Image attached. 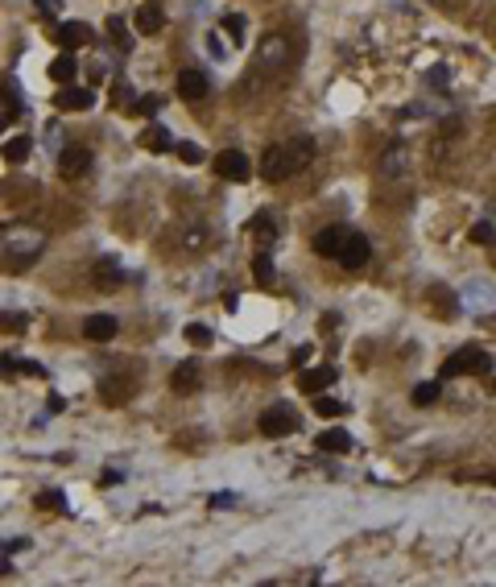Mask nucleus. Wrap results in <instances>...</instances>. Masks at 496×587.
<instances>
[{
  "label": "nucleus",
  "instance_id": "obj_1",
  "mask_svg": "<svg viewBox=\"0 0 496 587\" xmlns=\"http://www.w3.org/2000/svg\"><path fill=\"white\" fill-rule=\"evenodd\" d=\"M310 157H315V137H294V141H286V145H269V149H265L261 174H265L269 182H281V178L306 170Z\"/></svg>",
  "mask_w": 496,
  "mask_h": 587
},
{
  "label": "nucleus",
  "instance_id": "obj_2",
  "mask_svg": "<svg viewBox=\"0 0 496 587\" xmlns=\"http://www.w3.org/2000/svg\"><path fill=\"white\" fill-rule=\"evenodd\" d=\"M488 368H493V356H488V352H480V348H459V352H451V356H447V364H443V377L488 372Z\"/></svg>",
  "mask_w": 496,
  "mask_h": 587
},
{
  "label": "nucleus",
  "instance_id": "obj_3",
  "mask_svg": "<svg viewBox=\"0 0 496 587\" xmlns=\"http://www.w3.org/2000/svg\"><path fill=\"white\" fill-rule=\"evenodd\" d=\"M215 174L228 178V182H248L252 166H248V157L240 149H224V153H215Z\"/></svg>",
  "mask_w": 496,
  "mask_h": 587
},
{
  "label": "nucleus",
  "instance_id": "obj_4",
  "mask_svg": "<svg viewBox=\"0 0 496 587\" xmlns=\"http://www.w3.org/2000/svg\"><path fill=\"white\" fill-rule=\"evenodd\" d=\"M368 257H373V248H368V236H360V232H348V240H344V248H339V265L344 269H364L368 265Z\"/></svg>",
  "mask_w": 496,
  "mask_h": 587
},
{
  "label": "nucleus",
  "instance_id": "obj_5",
  "mask_svg": "<svg viewBox=\"0 0 496 587\" xmlns=\"http://www.w3.org/2000/svg\"><path fill=\"white\" fill-rule=\"evenodd\" d=\"M207 91H211V79H207V70H199V66H186V70L178 74V95H182V99H207Z\"/></svg>",
  "mask_w": 496,
  "mask_h": 587
},
{
  "label": "nucleus",
  "instance_id": "obj_6",
  "mask_svg": "<svg viewBox=\"0 0 496 587\" xmlns=\"http://www.w3.org/2000/svg\"><path fill=\"white\" fill-rule=\"evenodd\" d=\"M54 103H58L62 112H87V108L95 103V95H91V87H75V83H66V87L54 95Z\"/></svg>",
  "mask_w": 496,
  "mask_h": 587
},
{
  "label": "nucleus",
  "instance_id": "obj_7",
  "mask_svg": "<svg viewBox=\"0 0 496 587\" xmlns=\"http://www.w3.org/2000/svg\"><path fill=\"white\" fill-rule=\"evenodd\" d=\"M87 166H91V153H87L83 145H66V149H62V157H58L62 178H83V174H87Z\"/></svg>",
  "mask_w": 496,
  "mask_h": 587
},
{
  "label": "nucleus",
  "instance_id": "obj_8",
  "mask_svg": "<svg viewBox=\"0 0 496 587\" xmlns=\"http://www.w3.org/2000/svg\"><path fill=\"white\" fill-rule=\"evenodd\" d=\"M294 426H298V418H294L290 410H281V406L261 414V435H269V439H281V435H290Z\"/></svg>",
  "mask_w": 496,
  "mask_h": 587
},
{
  "label": "nucleus",
  "instance_id": "obj_9",
  "mask_svg": "<svg viewBox=\"0 0 496 587\" xmlns=\"http://www.w3.org/2000/svg\"><path fill=\"white\" fill-rule=\"evenodd\" d=\"M290 62V41L281 33H269L261 41V66H286Z\"/></svg>",
  "mask_w": 496,
  "mask_h": 587
},
{
  "label": "nucleus",
  "instance_id": "obj_10",
  "mask_svg": "<svg viewBox=\"0 0 496 587\" xmlns=\"http://www.w3.org/2000/svg\"><path fill=\"white\" fill-rule=\"evenodd\" d=\"M348 232H352V228H339V223L323 228V232L315 236V252H319V257H339V248H344Z\"/></svg>",
  "mask_w": 496,
  "mask_h": 587
},
{
  "label": "nucleus",
  "instance_id": "obj_11",
  "mask_svg": "<svg viewBox=\"0 0 496 587\" xmlns=\"http://www.w3.org/2000/svg\"><path fill=\"white\" fill-rule=\"evenodd\" d=\"M91 25H83V21H66V25H58V46H66V50H79V46H91Z\"/></svg>",
  "mask_w": 496,
  "mask_h": 587
},
{
  "label": "nucleus",
  "instance_id": "obj_12",
  "mask_svg": "<svg viewBox=\"0 0 496 587\" xmlns=\"http://www.w3.org/2000/svg\"><path fill=\"white\" fill-rule=\"evenodd\" d=\"M116 331H120V327H116V319H112V315H91V319L83 323V335H87V339H95V344L116 339Z\"/></svg>",
  "mask_w": 496,
  "mask_h": 587
},
{
  "label": "nucleus",
  "instance_id": "obj_13",
  "mask_svg": "<svg viewBox=\"0 0 496 587\" xmlns=\"http://www.w3.org/2000/svg\"><path fill=\"white\" fill-rule=\"evenodd\" d=\"M335 385V368H306L302 377H298V389L302 393H323V389H331Z\"/></svg>",
  "mask_w": 496,
  "mask_h": 587
},
{
  "label": "nucleus",
  "instance_id": "obj_14",
  "mask_svg": "<svg viewBox=\"0 0 496 587\" xmlns=\"http://www.w3.org/2000/svg\"><path fill=\"white\" fill-rule=\"evenodd\" d=\"M315 443H319V451H327V455H348V451H352V435H348V430H323Z\"/></svg>",
  "mask_w": 496,
  "mask_h": 587
},
{
  "label": "nucleus",
  "instance_id": "obj_15",
  "mask_svg": "<svg viewBox=\"0 0 496 587\" xmlns=\"http://www.w3.org/2000/svg\"><path fill=\"white\" fill-rule=\"evenodd\" d=\"M170 385H174L178 393H195V389H199V364H195V360L178 364V368H174V377H170Z\"/></svg>",
  "mask_w": 496,
  "mask_h": 587
},
{
  "label": "nucleus",
  "instance_id": "obj_16",
  "mask_svg": "<svg viewBox=\"0 0 496 587\" xmlns=\"http://www.w3.org/2000/svg\"><path fill=\"white\" fill-rule=\"evenodd\" d=\"M161 25H166V12L157 4H141L137 8V33H157Z\"/></svg>",
  "mask_w": 496,
  "mask_h": 587
},
{
  "label": "nucleus",
  "instance_id": "obj_17",
  "mask_svg": "<svg viewBox=\"0 0 496 587\" xmlns=\"http://www.w3.org/2000/svg\"><path fill=\"white\" fill-rule=\"evenodd\" d=\"M410 166V153H406V145H393L389 153H381V174L385 178H397L401 170Z\"/></svg>",
  "mask_w": 496,
  "mask_h": 587
},
{
  "label": "nucleus",
  "instance_id": "obj_18",
  "mask_svg": "<svg viewBox=\"0 0 496 587\" xmlns=\"http://www.w3.org/2000/svg\"><path fill=\"white\" fill-rule=\"evenodd\" d=\"M75 70H79V66H75V58H70V54H58V58L50 62V79H54V83H62V87H66V83H75Z\"/></svg>",
  "mask_w": 496,
  "mask_h": 587
},
{
  "label": "nucleus",
  "instance_id": "obj_19",
  "mask_svg": "<svg viewBox=\"0 0 496 587\" xmlns=\"http://www.w3.org/2000/svg\"><path fill=\"white\" fill-rule=\"evenodd\" d=\"M141 145L153 149V153H166V149H170V132H166L161 124H149V128L141 132Z\"/></svg>",
  "mask_w": 496,
  "mask_h": 587
},
{
  "label": "nucleus",
  "instance_id": "obj_20",
  "mask_svg": "<svg viewBox=\"0 0 496 587\" xmlns=\"http://www.w3.org/2000/svg\"><path fill=\"white\" fill-rule=\"evenodd\" d=\"M124 281V273H120V265H112V261H99V269H95V286H103V290H112V286H120Z\"/></svg>",
  "mask_w": 496,
  "mask_h": 587
},
{
  "label": "nucleus",
  "instance_id": "obj_21",
  "mask_svg": "<svg viewBox=\"0 0 496 587\" xmlns=\"http://www.w3.org/2000/svg\"><path fill=\"white\" fill-rule=\"evenodd\" d=\"M315 414L339 418V414H348V401H339V397H315Z\"/></svg>",
  "mask_w": 496,
  "mask_h": 587
},
{
  "label": "nucleus",
  "instance_id": "obj_22",
  "mask_svg": "<svg viewBox=\"0 0 496 587\" xmlns=\"http://www.w3.org/2000/svg\"><path fill=\"white\" fill-rule=\"evenodd\" d=\"M25 157H29V137L4 141V161H25Z\"/></svg>",
  "mask_w": 496,
  "mask_h": 587
},
{
  "label": "nucleus",
  "instance_id": "obj_23",
  "mask_svg": "<svg viewBox=\"0 0 496 587\" xmlns=\"http://www.w3.org/2000/svg\"><path fill=\"white\" fill-rule=\"evenodd\" d=\"M414 401H418V406H435V401H439V381L418 385V389H414Z\"/></svg>",
  "mask_w": 496,
  "mask_h": 587
},
{
  "label": "nucleus",
  "instance_id": "obj_24",
  "mask_svg": "<svg viewBox=\"0 0 496 587\" xmlns=\"http://www.w3.org/2000/svg\"><path fill=\"white\" fill-rule=\"evenodd\" d=\"M108 33L116 37V46H120V50H128V46H132V37H128V29H124V21H120V17H112V21H108Z\"/></svg>",
  "mask_w": 496,
  "mask_h": 587
},
{
  "label": "nucleus",
  "instance_id": "obj_25",
  "mask_svg": "<svg viewBox=\"0 0 496 587\" xmlns=\"http://www.w3.org/2000/svg\"><path fill=\"white\" fill-rule=\"evenodd\" d=\"M252 232H257V240H265V244L277 236V228H273V219H269V215H257V219H252Z\"/></svg>",
  "mask_w": 496,
  "mask_h": 587
},
{
  "label": "nucleus",
  "instance_id": "obj_26",
  "mask_svg": "<svg viewBox=\"0 0 496 587\" xmlns=\"http://www.w3.org/2000/svg\"><path fill=\"white\" fill-rule=\"evenodd\" d=\"M186 339H190L195 348H207V344H211V331H207L203 323H190V327H186Z\"/></svg>",
  "mask_w": 496,
  "mask_h": 587
},
{
  "label": "nucleus",
  "instance_id": "obj_27",
  "mask_svg": "<svg viewBox=\"0 0 496 587\" xmlns=\"http://www.w3.org/2000/svg\"><path fill=\"white\" fill-rule=\"evenodd\" d=\"M178 157H182V161H190V166H199V161H203V149H199V145H190V141H182V145H178Z\"/></svg>",
  "mask_w": 496,
  "mask_h": 587
},
{
  "label": "nucleus",
  "instance_id": "obj_28",
  "mask_svg": "<svg viewBox=\"0 0 496 587\" xmlns=\"http://www.w3.org/2000/svg\"><path fill=\"white\" fill-rule=\"evenodd\" d=\"M252 269H257V281H269V277H273V261H269V252H261V257L252 261Z\"/></svg>",
  "mask_w": 496,
  "mask_h": 587
},
{
  "label": "nucleus",
  "instance_id": "obj_29",
  "mask_svg": "<svg viewBox=\"0 0 496 587\" xmlns=\"http://www.w3.org/2000/svg\"><path fill=\"white\" fill-rule=\"evenodd\" d=\"M224 29L240 41V37H244V17H236V12H232V17H224Z\"/></svg>",
  "mask_w": 496,
  "mask_h": 587
},
{
  "label": "nucleus",
  "instance_id": "obj_30",
  "mask_svg": "<svg viewBox=\"0 0 496 587\" xmlns=\"http://www.w3.org/2000/svg\"><path fill=\"white\" fill-rule=\"evenodd\" d=\"M157 108H161V99H157V95H141V99H137V112H141V116H153Z\"/></svg>",
  "mask_w": 496,
  "mask_h": 587
},
{
  "label": "nucleus",
  "instance_id": "obj_31",
  "mask_svg": "<svg viewBox=\"0 0 496 587\" xmlns=\"http://www.w3.org/2000/svg\"><path fill=\"white\" fill-rule=\"evenodd\" d=\"M472 240H476V244H493V240H496L493 223H476V228H472Z\"/></svg>",
  "mask_w": 496,
  "mask_h": 587
},
{
  "label": "nucleus",
  "instance_id": "obj_32",
  "mask_svg": "<svg viewBox=\"0 0 496 587\" xmlns=\"http://www.w3.org/2000/svg\"><path fill=\"white\" fill-rule=\"evenodd\" d=\"M37 505H41V509H66V505H62V493H41Z\"/></svg>",
  "mask_w": 496,
  "mask_h": 587
},
{
  "label": "nucleus",
  "instance_id": "obj_33",
  "mask_svg": "<svg viewBox=\"0 0 496 587\" xmlns=\"http://www.w3.org/2000/svg\"><path fill=\"white\" fill-rule=\"evenodd\" d=\"M0 327H8V331H25V319H21V315H0Z\"/></svg>",
  "mask_w": 496,
  "mask_h": 587
},
{
  "label": "nucleus",
  "instance_id": "obj_34",
  "mask_svg": "<svg viewBox=\"0 0 496 587\" xmlns=\"http://www.w3.org/2000/svg\"><path fill=\"white\" fill-rule=\"evenodd\" d=\"M443 70H447V66H435V74H430L435 87H447V83H451V74H443Z\"/></svg>",
  "mask_w": 496,
  "mask_h": 587
},
{
  "label": "nucleus",
  "instance_id": "obj_35",
  "mask_svg": "<svg viewBox=\"0 0 496 587\" xmlns=\"http://www.w3.org/2000/svg\"><path fill=\"white\" fill-rule=\"evenodd\" d=\"M4 128H8V116H4V112H0V132H4Z\"/></svg>",
  "mask_w": 496,
  "mask_h": 587
},
{
  "label": "nucleus",
  "instance_id": "obj_36",
  "mask_svg": "<svg viewBox=\"0 0 496 587\" xmlns=\"http://www.w3.org/2000/svg\"><path fill=\"white\" fill-rule=\"evenodd\" d=\"M493 480H496V476H493Z\"/></svg>",
  "mask_w": 496,
  "mask_h": 587
}]
</instances>
